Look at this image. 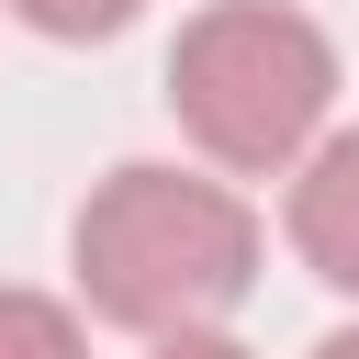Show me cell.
I'll list each match as a JSON object with an SVG mask.
<instances>
[{
	"instance_id": "6da1fadb",
	"label": "cell",
	"mask_w": 359,
	"mask_h": 359,
	"mask_svg": "<svg viewBox=\"0 0 359 359\" xmlns=\"http://www.w3.org/2000/svg\"><path fill=\"white\" fill-rule=\"evenodd\" d=\"M67 258H79V303L101 325L202 337L258 280V213L191 168H112L67 224Z\"/></svg>"
},
{
	"instance_id": "3957f363",
	"label": "cell",
	"mask_w": 359,
	"mask_h": 359,
	"mask_svg": "<svg viewBox=\"0 0 359 359\" xmlns=\"http://www.w3.org/2000/svg\"><path fill=\"white\" fill-rule=\"evenodd\" d=\"M292 247L325 292L359 280V135H314V157L292 180Z\"/></svg>"
},
{
	"instance_id": "5b68a950",
	"label": "cell",
	"mask_w": 359,
	"mask_h": 359,
	"mask_svg": "<svg viewBox=\"0 0 359 359\" xmlns=\"http://www.w3.org/2000/svg\"><path fill=\"white\" fill-rule=\"evenodd\" d=\"M34 34H56V45H101V34H123L135 22V0H11Z\"/></svg>"
},
{
	"instance_id": "7a4b0ae2",
	"label": "cell",
	"mask_w": 359,
	"mask_h": 359,
	"mask_svg": "<svg viewBox=\"0 0 359 359\" xmlns=\"http://www.w3.org/2000/svg\"><path fill=\"white\" fill-rule=\"evenodd\" d=\"M168 101L213 168H292L337 112V45L292 0H213L168 45Z\"/></svg>"
},
{
	"instance_id": "8992f818",
	"label": "cell",
	"mask_w": 359,
	"mask_h": 359,
	"mask_svg": "<svg viewBox=\"0 0 359 359\" xmlns=\"http://www.w3.org/2000/svg\"><path fill=\"white\" fill-rule=\"evenodd\" d=\"M146 359H247V348H236V337H224V325H202V337H157V348H146Z\"/></svg>"
},
{
	"instance_id": "277c9868",
	"label": "cell",
	"mask_w": 359,
	"mask_h": 359,
	"mask_svg": "<svg viewBox=\"0 0 359 359\" xmlns=\"http://www.w3.org/2000/svg\"><path fill=\"white\" fill-rule=\"evenodd\" d=\"M0 359H90V337H79V314L56 292L0 280Z\"/></svg>"
}]
</instances>
